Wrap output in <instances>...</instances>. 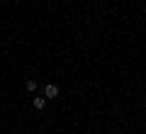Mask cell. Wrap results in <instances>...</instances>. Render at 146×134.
<instances>
[{
	"label": "cell",
	"mask_w": 146,
	"mask_h": 134,
	"mask_svg": "<svg viewBox=\"0 0 146 134\" xmlns=\"http://www.w3.org/2000/svg\"><path fill=\"white\" fill-rule=\"evenodd\" d=\"M44 98H46V100L58 98V85H56V83H46V85H44Z\"/></svg>",
	"instance_id": "obj_1"
},
{
	"label": "cell",
	"mask_w": 146,
	"mask_h": 134,
	"mask_svg": "<svg viewBox=\"0 0 146 134\" xmlns=\"http://www.w3.org/2000/svg\"><path fill=\"white\" fill-rule=\"evenodd\" d=\"M34 110H44V105H46V98H34Z\"/></svg>",
	"instance_id": "obj_2"
},
{
	"label": "cell",
	"mask_w": 146,
	"mask_h": 134,
	"mask_svg": "<svg viewBox=\"0 0 146 134\" xmlns=\"http://www.w3.org/2000/svg\"><path fill=\"white\" fill-rule=\"evenodd\" d=\"M25 88L29 90V93H34V90H36V81H34V78H29V81L25 83Z\"/></svg>",
	"instance_id": "obj_3"
}]
</instances>
